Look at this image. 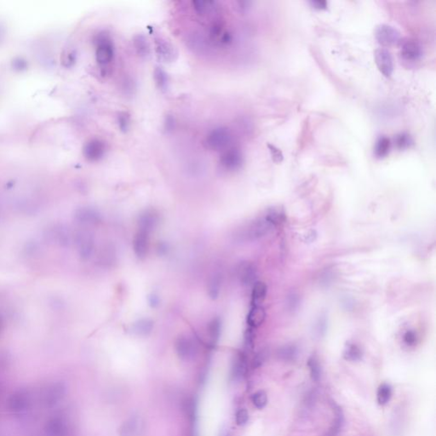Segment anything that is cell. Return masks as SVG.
Instances as JSON below:
<instances>
[{
  "label": "cell",
  "instance_id": "obj_1",
  "mask_svg": "<svg viewBox=\"0 0 436 436\" xmlns=\"http://www.w3.org/2000/svg\"><path fill=\"white\" fill-rule=\"evenodd\" d=\"M114 56L115 47L111 36L106 32L98 34L96 39V60L103 76L110 73Z\"/></svg>",
  "mask_w": 436,
  "mask_h": 436
},
{
  "label": "cell",
  "instance_id": "obj_2",
  "mask_svg": "<svg viewBox=\"0 0 436 436\" xmlns=\"http://www.w3.org/2000/svg\"><path fill=\"white\" fill-rule=\"evenodd\" d=\"M233 143V135L230 129L219 126L210 130L206 135L204 145L206 149L215 152H224L228 147H232Z\"/></svg>",
  "mask_w": 436,
  "mask_h": 436
},
{
  "label": "cell",
  "instance_id": "obj_3",
  "mask_svg": "<svg viewBox=\"0 0 436 436\" xmlns=\"http://www.w3.org/2000/svg\"><path fill=\"white\" fill-rule=\"evenodd\" d=\"M274 227L275 226L264 216L249 224L240 235L246 241H257L269 234Z\"/></svg>",
  "mask_w": 436,
  "mask_h": 436
},
{
  "label": "cell",
  "instance_id": "obj_4",
  "mask_svg": "<svg viewBox=\"0 0 436 436\" xmlns=\"http://www.w3.org/2000/svg\"><path fill=\"white\" fill-rule=\"evenodd\" d=\"M244 164V155L238 147L232 146L221 153L219 166L226 172H234L242 167Z\"/></svg>",
  "mask_w": 436,
  "mask_h": 436
},
{
  "label": "cell",
  "instance_id": "obj_5",
  "mask_svg": "<svg viewBox=\"0 0 436 436\" xmlns=\"http://www.w3.org/2000/svg\"><path fill=\"white\" fill-rule=\"evenodd\" d=\"M175 349L180 359L189 361L197 355L198 345L194 339L188 336L181 335L176 340Z\"/></svg>",
  "mask_w": 436,
  "mask_h": 436
},
{
  "label": "cell",
  "instance_id": "obj_6",
  "mask_svg": "<svg viewBox=\"0 0 436 436\" xmlns=\"http://www.w3.org/2000/svg\"><path fill=\"white\" fill-rule=\"evenodd\" d=\"M377 42L384 47L394 46L401 41V32L397 28L388 24H380L375 30Z\"/></svg>",
  "mask_w": 436,
  "mask_h": 436
},
{
  "label": "cell",
  "instance_id": "obj_7",
  "mask_svg": "<svg viewBox=\"0 0 436 436\" xmlns=\"http://www.w3.org/2000/svg\"><path fill=\"white\" fill-rule=\"evenodd\" d=\"M74 243L78 253L83 260H88L94 251L95 242L93 235L88 231H80L74 237Z\"/></svg>",
  "mask_w": 436,
  "mask_h": 436
},
{
  "label": "cell",
  "instance_id": "obj_8",
  "mask_svg": "<svg viewBox=\"0 0 436 436\" xmlns=\"http://www.w3.org/2000/svg\"><path fill=\"white\" fill-rule=\"evenodd\" d=\"M66 394V387L63 383H52L46 386L43 391V403L47 406H53L59 403Z\"/></svg>",
  "mask_w": 436,
  "mask_h": 436
},
{
  "label": "cell",
  "instance_id": "obj_9",
  "mask_svg": "<svg viewBox=\"0 0 436 436\" xmlns=\"http://www.w3.org/2000/svg\"><path fill=\"white\" fill-rule=\"evenodd\" d=\"M107 152V145L104 141L99 138L91 139L84 145V156L90 162H97L104 158Z\"/></svg>",
  "mask_w": 436,
  "mask_h": 436
},
{
  "label": "cell",
  "instance_id": "obj_10",
  "mask_svg": "<svg viewBox=\"0 0 436 436\" xmlns=\"http://www.w3.org/2000/svg\"><path fill=\"white\" fill-rule=\"evenodd\" d=\"M401 56L409 62H416L422 56V47L420 43L414 39H401L399 42Z\"/></svg>",
  "mask_w": 436,
  "mask_h": 436
},
{
  "label": "cell",
  "instance_id": "obj_11",
  "mask_svg": "<svg viewBox=\"0 0 436 436\" xmlns=\"http://www.w3.org/2000/svg\"><path fill=\"white\" fill-rule=\"evenodd\" d=\"M374 58L377 68L385 77H390L394 72V61L391 53L385 48L375 50Z\"/></svg>",
  "mask_w": 436,
  "mask_h": 436
},
{
  "label": "cell",
  "instance_id": "obj_12",
  "mask_svg": "<svg viewBox=\"0 0 436 436\" xmlns=\"http://www.w3.org/2000/svg\"><path fill=\"white\" fill-rule=\"evenodd\" d=\"M30 404V395L24 389L16 391L8 400V408L14 413L24 412Z\"/></svg>",
  "mask_w": 436,
  "mask_h": 436
},
{
  "label": "cell",
  "instance_id": "obj_13",
  "mask_svg": "<svg viewBox=\"0 0 436 436\" xmlns=\"http://www.w3.org/2000/svg\"><path fill=\"white\" fill-rule=\"evenodd\" d=\"M237 275L241 284L251 286L255 284L257 279V268L251 262H241L237 267Z\"/></svg>",
  "mask_w": 436,
  "mask_h": 436
},
{
  "label": "cell",
  "instance_id": "obj_14",
  "mask_svg": "<svg viewBox=\"0 0 436 436\" xmlns=\"http://www.w3.org/2000/svg\"><path fill=\"white\" fill-rule=\"evenodd\" d=\"M74 218L82 225H95L100 223L101 215L91 207H81L74 213Z\"/></svg>",
  "mask_w": 436,
  "mask_h": 436
},
{
  "label": "cell",
  "instance_id": "obj_15",
  "mask_svg": "<svg viewBox=\"0 0 436 436\" xmlns=\"http://www.w3.org/2000/svg\"><path fill=\"white\" fill-rule=\"evenodd\" d=\"M159 222V214L154 210H147L143 211L138 218L139 230L144 231L150 234L157 227Z\"/></svg>",
  "mask_w": 436,
  "mask_h": 436
},
{
  "label": "cell",
  "instance_id": "obj_16",
  "mask_svg": "<svg viewBox=\"0 0 436 436\" xmlns=\"http://www.w3.org/2000/svg\"><path fill=\"white\" fill-rule=\"evenodd\" d=\"M46 431L48 436H69L70 435L68 423L61 417L49 420L46 426Z\"/></svg>",
  "mask_w": 436,
  "mask_h": 436
},
{
  "label": "cell",
  "instance_id": "obj_17",
  "mask_svg": "<svg viewBox=\"0 0 436 436\" xmlns=\"http://www.w3.org/2000/svg\"><path fill=\"white\" fill-rule=\"evenodd\" d=\"M133 250L138 258H146L149 251V234L144 231H137L133 240Z\"/></svg>",
  "mask_w": 436,
  "mask_h": 436
},
{
  "label": "cell",
  "instance_id": "obj_18",
  "mask_svg": "<svg viewBox=\"0 0 436 436\" xmlns=\"http://www.w3.org/2000/svg\"><path fill=\"white\" fill-rule=\"evenodd\" d=\"M248 364L246 355L244 352L238 353L234 357V362L231 369V379L239 381L244 378L247 373Z\"/></svg>",
  "mask_w": 436,
  "mask_h": 436
},
{
  "label": "cell",
  "instance_id": "obj_19",
  "mask_svg": "<svg viewBox=\"0 0 436 436\" xmlns=\"http://www.w3.org/2000/svg\"><path fill=\"white\" fill-rule=\"evenodd\" d=\"M155 49L158 56L165 63H171L174 60V47L164 38H155Z\"/></svg>",
  "mask_w": 436,
  "mask_h": 436
},
{
  "label": "cell",
  "instance_id": "obj_20",
  "mask_svg": "<svg viewBox=\"0 0 436 436\" xmlns=\"http://www.w3.org/2000/svg\"><path fill=\"white\" fill-rule=\"evenodd\" d=\"M49 237L52 240L55 244H59L61 246H67L71 241L69 231L63 225L55 226L51 228Z\"/></svg>",
  "mask_w": 436,
  "mask_h": 436
},
{
  "label": "cell",
  "instance_id": "obj_21",
  "mask_svg": "<svg viewBox=\"0 0 436 436\" xmlns=\"http://www.w3.org/2000/svg\"><path fill=\"white\" fill-rule=\"evenodd\" d=\"M266 312L262 306H252L247 316L249 327L258 328L264 322Z\"/></svg>",
  "mask_w": 436,
  "mask_h": 436
},
{
  "label": "cell",
  "instance_id": "obj_22",
  "mask_svg": "<svg viewBox=\"0 0 436 436\" xmlns=\"http://www.w3.org/2000/svg\"><path fill=\"white\" fill-rule=\"evenodd\" d=\"M267 296V286L265 283L258 281L253 285L251 293V306H262Z\"/></svg>",
  "mask_w": 436,
  "mask_h": 436
},
{
  "label": "cell",
  "instance_id": "obj_23",
  "mask_svg": "<svg viewBox=\"0 0 436 436\" xmlns=\"http://www.w3.org/2000/svg\"><path fill=\"white\" fill-rule=\"evenodd\" d=\"M154 329V322L150 319H141L136 321L131 326L134 334L140 337L149 335Z\"/></svg>",
  "mask_w": 436,
  "mask_h": 436
},
{
  "label": "cell",
  "instance_id": "obj_24",
  "mask_svg": "<svg viewBox=\"0 0 436 436\" xmlns=\"http://www.w3.org/2000/svg\"><path fill=\"white\" fill-rule=\"evenodd\" d=\"M221 332H222V321L219 318H214L210 321L207 326V332L209 337L210 345L214 347L216 345L219 338H220Z\"/></svg>",
  "mask_w": 436,
  "mask_h": 436
},
{
  "label": "cell",
  "instance_id": "obj_25",
  "mask_svg": "<svg viewBox=\"0 0 436 436\" xmlns=\"http://www.w3.org/2000/svg\"><path fill=\"white\" fill-rule=\"evenodd\" d=\"M139 427L137 416H131L123 423L119 429V436H135Z\"/></svg>",
  "mask_w": 436,
  "mask_h": 436
},
{
  "label": "cell",
  "instance_id": "obj_26",
  "mask_svg": "<svg viewBox=\"0 0 436 436\" xmlns=\"http://www.w3.org/2000/svg\"><path fill=\"white\" fill-rule=\"evenodd\" d=\"M222 283H223V277L219 273H215L210 278L207 290H208V295L212 300H216V298L219 297Z\"/></svg>",
  "mask_w": 436,
  "mask_h": 436
},
{
  "label": "cell",
  "instance_id": "obj_27",
  "mask_svg": "<svg viewBox=\"0 0 436 436\" xmlns=\"http://www.w3.org/2000/svg\"><path fill=\"white\" fill-rule=\"evenodd\" d=\"M333 410L335 411V420L333 421L332 427L329 430L327 436H337L344 424V417L342 414V410L339 405L333 404Z\"/></svg>",
  "mask_w": 436,
  "mask_h": 436
},
{
  "label": "cell",
  "instance_id": "obj_28",
  "mask_svg": "<svg viewBox=\"0 0 436 436\" xmlns=\"http://www.w3.org/2000/svg\"><path fill=\"white\" fill-rule=\"evenodd\" d=\"M390 139L386 136H382L377 139L375 144L374 154L377 158H384L387 156L390 149Z\"/></svg>",
  "mask_w": 436,
  "mask_h": 436
},
{
  "label": "cell",
  "instance_id": "obj_29",
  "mask_svg": "<svg viewBox=\"0 0 436 436\" xmlns=\"http://www.w3.org/2000/svg\"><path fill=\"white\" fill-rule=\"evenodd\" d=\"M307 367L309 369V373L312 380L318 383L320 382L322 375V370L320 364V360L316 355H312L307 360Z\"/></svg>",
  "mask_w": 436,
  "mask_h": 436
},
{
  "label": "cell",
  "instance_id": "obj_30",
  "mask_svg": "<svg viewBox=\"0 0 436 436\" xmlns=\"http://www.w3.org/2000/svg\"><path fill=\"white\" fill-rule=\"evenodd\" d=\"M392 387L388 384H382L377 388V402L378 405H385L390 401L392 397Z\"/></svg>",
  "mask_w": 436,
  "mask_h": 436
},
{
  "label": "cell",
  "instance_id": "obj_31",
  "mask_svg": "<svg viewBox=\"0 0 436 436\" xmlns=\"http://www.w3.org/2000/svg\"><path fill=\"white\" fill-rule=\"evenodd\" d=\"M154 80L157 87L162 91H166L169 87V77L165 71L161 68L156 67L154 72Z\"/></svg>",
  "mask_w": 436,
  "mask_h": 436
},
{
  "label": "cell",
  "instance_id": "obj_32",
  "mask_svg": "<svg viewBox=\"0 0 436 436\" xmlns=\"http://www.w3.org/2000/svg\"><path fill=\"white\" fill-rule=\"evenodd\" d=\"M343 356L347 360L358 361L362 358V351L358 346L354 343H348L346 345Z\"/></svg>",
  "mask_w": 436,
  "mask_h": 436
},
{
  "label": "cell",
  "instance_id": "obj_33",
  "mask_svg": "<svg viewBox=\"0 0 436 436\" xmlns=\"http://www.w3.org/2000/svg\"><path fill=\"white\" fill-rule=\"evenodd\" d=\"M134 46L137 54L141 56H147L149 54L150 48L147 39L143 35H137L134 39Z\"/></svg>",
  "mask_w": 436,
  "mask_h": 436
},
{
  "label": "cell",
  "instance_id": "obj_34",
  "mask_svg": "<svg viewBox=\"0 0 436 436\" xmlns=\"http://www.w3.org/2000/svg\"><path fill=\"white\" fill-rule=\"evenodd\" d=\"M278 355L280 359L286 361H292L297 358V349L294 345L284 346L279 349Z\"/></svg>",
  "mask_w": 436,
  "mask_h": 436
},
{
  "label": "cell",
  "instance_id": "obj_35",
  "mask_svg": "<svg viewBox=\"0 0 436 436\" xmlns=\"http://www.w3.org/2000/svg\"><path fill=\"white\" fill-rule=\"evenodd\" d=\"M183 408L185 411L186 415L188 416L189 421L191 422H195L196 413H197V404L194 398H188L184 401Z\"/></svg>",
  "mask_w": 436,
  "mask_h": 436
},
{
  "label": "cell",
  "instance_id": "obj_36",
  "mask_svg": "<svg viewBox=\"0 0 436 436\" xmlns=\"http://www.w3.org/2000/svg\"><path fill=\"white\" fill-rule=\"evenodd\" d=\"M251 402L256 408L263 409L268 404V395L265 391H257L251 395Z\"/></svg>",
  "mask_w": 436,
  "mask_h": 436
},
{
  "label": "cell",
  "instance_id": "obj_37",
  "mask_svg": "<svg viewBox=\"0 0 436 436\" xmlns=\"http://www.w3.org/2000/svg\"><path fill=\"white\" fill-rule=\"evenodd\" d=\"M394 142H395V144H396V147L399 149L408 148L413 143L412 137L408 134H406V133H401V134L397 135L396 137H395V139H394Z\"/></svg>",
  "mask_w": 436,
  "mask_h": 436
},
{
  "label": "cell",
  "instance_id": "obj_38",
  "mask_svg": "<svg viewBox=\"0 0 436 436\" xmlns=\"http://www.w3.org/2000/svg\"><path fill=\"white\" fill-rule=\"evenodd\" d=\"M117 123L120 131L126 133L129 129L130 126V116L126 112L119 113L117 116Z\"/></svg>",
  "mask_w": 436,
  "mask_h": 436
},
{
  "label": "cell",
  "instance_id": "obj_39",
  "mask_svg": "<svg viewBox=\"0 0 436 436\" xmlns=\"http://www.w3.org/2000/svg\"><path fill=\"white\" fill-rule=\"evenodd\" d=\"M254 341H255V331L254 328L249 327L244 332V349L247 351L252 350L254 348Z\"/></svg>",
  "mask_w": 436,
  "mask_h": 436
},
{
  "label": "cell",
  "instance_id": "obj_40",
  "mask_svg": "<svg viewBox=\"0 0 436 436\" xmlns=\"http://www.w3.org/2000/svg\"><path fill=\"white\" fill-rule=\"evenodd\" d=\"M268 355H269V354H268V351L265 350V349L261 350L260 352L258 353L256 355L255 357H254L253 360H252V363H251L252 368L257 369V368L261 367L262 364L265 362L266 359L268 358Z\"/></svg>",
  "mask_w": 436,
  "mask_h": 436
},
{
  "label": "cell",
  "instance_id": "obj_41",
  "mask_svg": "<svg viewBox=\"0 0 436 436\" xmlns=\"http://www.w3.org/2000/svg\"><path fill=\"white\" fill-rule=\"evenodd\" d=\"M268 147H269V152H270V154H271L273 161L275 162L276 164L281 163L283 160H284V155H283L282 151L280 150L279 148H278V147L275 146V145L270 144V143L268 144Z\"/></svg>",
  "mask_w": 436,
  "mask_h": 436
},
{
  "label": "cell",
  "instance_id": "obj_42",
  "mask_svg": "<svg viewBox=\"0 0 436 436\" xmlns=\"http://www.w3.org/2000/svg\"><path fill=\"white\" fill-rule=\"evenodd\" d=\"M249 420V413L246 409L242 408L238 410L235 414V421L238 425L243 426L246 424Z\"/></svg>",
  "mask_w": 436,
  "mask_h": 436
},
{
  "label": "cell",
  "instance_id": "obj_43",
  "mask_svg": "<svg viewBox=\"0 0 436 436\" xmlns=\"http://www.w3.org/2000/svg\"><path fill=\"white\" fill-rule=\"evenodd\" d=\"M404 342L408 346L415 345L417 342V336L416 333L412 331H407L404 335Z\"/></svg>",
  "mask_w": 436,
  "mask_h": 436
},
{
  "label": "cell",
  "instance_id": "obj_44",
  "mask_svg": "<svg viewBox=\"0 0 436 436\" xmlns=\"http://www.w3.org/2000/svg\"><path fill=\"white\" fill-rule=\"evenodd\" d=\"M147 301H148V304L150 305V307H159V305L161 304V299H160V297L156 294L152 293L148 296L147 297Z\"/></svg>",
  "mask_w": 436,
  "mask_h": 436
},
{
  "label": "cell",
  "instance_id": "obj_45",
  "mask_svg": "<svg viewBox=\"0 0 436 436\" xmlns=\"http://www.w3.org/2000/svg\"><path fill=\"white\" fill-rule=\"evenodd\" d=\"M311 4L318 10H325L328 6V3L326 1H313L311 2Z\"/></svg>",
  "mask_w": 436,
  "mask_h": 436
},
{
  "label": "cell",
  "instance_id": "obj_46",
  "mask_svg": "<svg viewBox=\"0 0 436 436\" xmlns=\"http://www.w3.org/2000/svg\"><path fill=\"white\" fill-rule=\"evenodd\" d=\"M157 251H159L160 255H164L167 253L168 246L164 243H161L158 246Z\"/></svg>",
  "mask_w": 436,
  "mask_h": 436
},
{
  "label": "cell",
  "instance_id": "obj_47",
  "mask_svg": "<svg viewBox=\"0 0 436 436\" xmlns=\"http://www.w3.org/2000/svg\"><path fill=\"white\" fill-rule=\"evenodd\" d=\"M15 66L16 67V68H19V69H21V68H24L25 66H26V63L24 62H22L21 60H19L17 62H15Z\"/></svg>",
  "mask_w": 436,
  "mask_h": 436
},
{
  "label": "cell",
  "instance_id": "obj_48",
  "mask_svg": "<svg viewBox=\"0 0 436 436\" xmlns=\"http://www.w3.org/2000/svg\"><path fill=\"white\" fill-rule=\"evenodd\" d=\"M220 436H229V434L225 430H222V435Z\"/></svg>",
  "mask_w": 436,
  "mask_h": 436
},
{
  "label": "cell",
  "instance_id": "obj_49",
  "mask_svg": "<svg viewBox=\"0 0 436 436\" xmlns=\"http://www.w3.org/2000/svg\"><path fill=\"white\" fill-rule=\"evenodd\" d=\"M2 325H3V323H2V321L0 319V332H1V330H2Z\"/></svg>",
  "mask_w": 436,
  "mask_h": 436
},
{
  "label": "cell",
  "instance_id": "obj_50",
  "mask_svg": "<svg viewBox=\"0 0 436 436\" xmlns=\"http://www.w3.org/2000/svg\"><path fill=\"white\" fill-rule=\"evenodd\" d=\"M190 436H195V435H194V433L192 432V433H191V435H190Z\"/></svg>",
  "mask_w": 436,
  "mask_h": 436
},
{
  "label": "cell",
  "instance_id": "obj_51",
  "mask_svg": "<svg viewBox=\"0 0 436 436\" xmlns=\"http://www.w3.org/2000/svg\"><path fill=\"white\" fill-rule=\"evenodd\" d=\"M1 35H2V32H1V31H0V37H1Z\"/></svg>",
  "mask_w": 436,
  "mask_h": 436
}]
</instances>
